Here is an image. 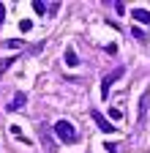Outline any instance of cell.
Returning a JSON list of instances; mask_svg holds the SVG:
<instances>
[{
	"mask_svg": "<svg viewBox=\"0 0 150 153\" xmlns=\"http://www.w3.org/2000/svg\"><path fill=\"white\" fill-rule=\"evenodd\" d=\"M55 134H58V140H63L66 145L77 142V128L71 126V120H58L55 123Z\"/></svg>",
	"mask_w": 150,
	"mask_h": 153,
	"instance_id": "6da1fadb",
	"label": "cell"
},
{
	"mask_svg": "<svg viewBox=\"0 0 150 153\" xmlns=\"http://www.w3.org/2000/svg\"><path fill=\"white\" fill-rule=\"evenodd\" d=\"M126 74V68L123 66H117L115 71H109L106 76H104V82H101V96H104V99H106V96H109V90H112V85H115L117 79H120V76Z\"/></svg>",
	"mask_w": 150,
	"mask_h": 153,
	"instance_id": "7a4b0ae2",
	"label": "cell"
},
{
	"mask_svg": "<svg viewBox=\"0 0 150 153\" xmlns=\"http://www.w3.org/2000/svg\"><path fill=\"white\" fill-rule=\"evenodd\" d=\"M90 118L96 120V126H98L101 131H106V134H115V126H112V123H109V120L104 118V115H101L98 109H93V112H90Z\"/></svg>",
	"mask_w": 150,
	"mask_h": 153,
	"instance_id": "3957f363",
	"label": "cell"
},
{
	"mask_svg": "<svg viewBox=\"0 0 150 153\" xmlns=\"http://www.w3.org/2000/svg\"><path fill=\"white\" fill-rule=\"evenodd\" d=\"M131 16H134L139 25H150V11L147 8H131Z\"/></svg>",
	"mask_w": 150,
	"mask_h": 153,
	"instance_id": "277c9868",
	"label": "cell"
},
{
	"mask_svg": "<svg viewBox=\"0 0 150 153\" xmlns=\"http://www.w3.org/2000/svg\"><path fill=\"white\" fill-rule=\"evenodd\" d=\"M25 104H27V96H25V93H16V96H14V101L8 104V109H11V112H14V109H22Z\"/></svg>",
	"mask_w": 150,
	"mask_h": 153,
	"instance_id": "5b68a950",
	"label": "cell"
},
{
	"mask_svg": "<svg viewBox=\"0 0 150 153\" xmlns=\"http://www.w3.org/2000/svg\"><path fill=\"white\" fill-rule=\"evenodd\" d=\"M16 57H19V55H8V57H3V60H0V76H3V74L16 63Z\"/></svg>",
	"mask_w": 150,
	"mask_h": 153,
	"instance_id": "8992f818",
	"label": "cell"
},
{
	"mask_svg": "<svg viewBox=\"0 0 150 153\" xmlns=\"http://www.w3.org/2000/svg\"><path fill=\"white\" fill-rule=\"evenodd\" d=\"M66 66H71V68H77V66H79V55L74 52V49L66 52Z\"/></svg>",
	"mask_w": 150,
	"mask_h": 153,
	"instance_id": "52a82bcc",
	"label": "cell"
},
{
	"mask_svg": "<svg viewBox=\"0 0 150 153\" xmlns=\"http://www.w3.org/2000/svg\"><path fill=\"white\" fill-rule=\"evenodd\" d=\"M47 8H49L47 3H41V0H33V11H35V14H47Z\"/></svg>",
	"mask_w": 150,
	"mask_h": 153,
	"instance_id": "ba28073f",
	"label": "cell"
},
{
	"mask_svg": "<svg viewBox=\"0 0 150 153\" xmlns=\"http://www.w3.org/2000/svg\"><path fill=\"white\" fill-rule=\"evenodd\" d=\"M6 47H8V49H19V47H22V38H8Z\"/></svg>",
	"mask_w": 150,
	"mask_h": 153,
	"instance_id": "9c48e42d",
	"label": "cell"
},
{
	"mask_svg": "<svg viewBox=\"0 0 150 153\" xmlns=\"http://www.w3.org/2000/svg\"><path fill=\"white\" fill-rule=\"evenodd\" d=\"M104 148H106L109 153H123V148H120V145H115V142H104Z\"/></svg>",
	"mask_w": 150,
	"mask_h": 153,
	"instance_id": "30bf717a",
	"label": "cell"
},
{
	"mask_svg": "<svg viewBox=\"0 0 150 153\" xmlns=\"http://www.w3.org/2000/svg\"><path fill=\"white\" fill-rule=\"evenodd\" d=\"M109 118H112V120H120V118H123V112H120L117 107H109Z\"/></svg>",
	"mask_w": 150,
	"mask_h": 153,
	"instance_id": "8fae6325",
	"label": "cell"
},
{
	"mask_svg": "<svg viewBox=\"0 0 150 153\" xmlns=\"http://www.w3.org/2000/svg\"><path fill=\"white\" fill-rule=\"evenodd\" d=\"M30 27H33V22H30V19H22V22H19V30H25V33H27Z\"/></svg>",
	"mask_w": 150,
	"mask_h": 153,
	"instance_id": "7c38bea8",
	"label": "cell"
},
{
	"mask_svg": "<svg viewBox=\"0 0 150 153\" xmlns=\"http://www.w3.org/2000/svg\"><path fill=\"white\" fill-rule=\"evenodd\" d=\"M131 33H134V38H145V33H142V27H131Z\"/></svg>",
	"mask_w": 150,
	"mask_h": 153,
	"instance_id": "4fadbf2b",
	"label": "cell"
},
{
	"mask_svg": "<svg viewBox=\"0 0 150 153\" xmlns=\"http://www.w3.org/2000/svg\"><path fill=\"white\" fill-rule=\"evenodd\" d=\"M8 131H11V134H14V137H19V140H22V131H19V126H11V128H8Z\"/></svg>",
	"mask_w": 150,
	"mask_h": 153,
	"instance_id": "5bb4252c",
	"label": "cell"
},
{
	"mask_svg": "<svg viewBox=\"0 0 150 153\" xmlns=\"http://www.w3.org/2000/svg\"><path fill=\"white\" fill-rule=\"evenodd\" d=\"M3 19H6V6L0 3V22H3Z\"/></svg>",
	"mask_w": 150,
	"mask_h": 153,
	"instance_id": "9a60e30c",
	"label": "cell"
}]
</instances>
